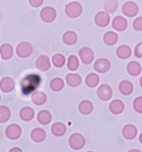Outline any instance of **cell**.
Masks as SVG:
<instances>
[{"mask_svg": "<svg viewBox=\"0 0 142 152\" xmlns=\"http://www.w3.org/2000/svg\"><path fill=\"white\" fill-rule=\"evenodd\" d=\"M41 83V77L37 74H31V75L26 76L25 78L22 81L20 85H22V90L24 94H29L33 91L38 89V86Z\"/></svg>", "mask_w": 142, "mask_h": 152, "instance_id": "1", "label": "cell"}, {"mask_svg": "<svg viewBox=\"0 0 142 152\" xmlns=\"http://www.w3.org/2000/svg\"><path fill=\"white\" fill-rule=\"evenodd\" d=\"M82 5L78 2V1H73V2H70L68 5H66L65 7V13L68 17L71 18H76L78 17L81 14H82Z\"/></svg>", "mask_w": 142, "mask_h": 152, "instance_id": "2", "label": "cell"}, {"mask_svg": "<svg viewBox=\"0 0 142 152\" xmlns=\"http://www.w3.org/2000/svg\"><path fill=\"white\" fill-rule=\"evenodd\" d=\"M40 17L45 23H51L57 17V12L53 7H45L40 13Z\"/></svg>", "mask_w": 142, "mask_h": 152, "instance_id": "3", "label": "cell"}, {"mask_svg": "<svg viewBox=\"0 0 142 152\" xmlns=\"http://www.w3.org/2000/svg\"><path fill=\"white\" fill-rule=\"evenodd\" d=\"M68 143H70L72 149L80 150V149H82L85 145V140H84V136L82 134L75 133L73 134V135H71V137L68 140Z\"/></svg>", "mask_w": 142, "mask_h": 152, "instance_id": "4", "label": "cell"}, {"mask_svg": "<svg viewBox=\"0 0 142 152\" xmlns=\"http://www.w3.org/2000/svg\"><path fill=\"white\" fill-rule=\"evenodd\" d=\"M78 56H80V59L81 61L85 65H89L93 61V58H94V53H93V50L90 49L89 47H84L82 49H80L78 51Z\"/></svg>", "mask_w": 142, "mask_h": 152, "instance_id": "5", "label": "cell"}, {"mask_svg": "<svg viewBox=\"0 0 142 152\" xmlns=\"http://www.w3.org/2000/svg\"><path fill=\"white\" fill-rule=\"evenodd\" d=\"M122 10H123V14L125 16H127V17H134L139 13V6L136 5L135 2H133V1H127V2H125L123 5Z\"/></svg>", "mask_w": 142, "mask_h": 152, "instance_id": "6", "label": "cell"}, {"mask_svg": "<svg viewBox=\"0 0 142 152\" xmlns=\"http://www.w3.org/2000/svg\"><path fill=\"white\" fill-rule=\"evenodd\" d=\"M33 51L32 45L29 42H20L16 48V52L20 58H27Z\"/></svg>", "mask_w": 142, "mask_h": 152, "instance_id": "7", "label": "cell"}, {"mask_svg": "<svg viewBox=\"0 0 142 152\" xmlns=\"http://www.w3.org/2000/svg\"><path fill=\"white\" fill-rule=\"evenodd\" d=\"M50 65H51V61H50L49 57L45 56V55H41L35 60V67L39 70H42V72H45V70L49 69Z\"/></svg>", "mask_w": 142, "mask_h": 152, "instance_id": "8", "label": "cell"}, {"mask_svg": "<svg viewBox=\"0 0 142 152\" xmlns=\"http://www.w3.org/2000/svg\"><path fill=\"white\" fill-rule=\"evenodd\" d=\"M97 94L101 100L107 101V100H109L110 98H111V95H113V90H111V88L108 84H101L99 86V89H98Z\"/></svg>", "mask_w": 142, "mask_h": 152, "instance_id": "9", "label": "cell"}, {"mask_svg": "<svg viewBox=\"0 0 142 152\" xmlns=\"http://www.w3.org/2000/svg\"><path fill=\"white\" fill-rule=\"evenodd\" d=\"M94 23L100 27H105L110 23V16L107 12H99L94 16Z\"/></svg>", "mask_w": 142, "mask_h": 152, "instance_id": "10", "label": "cell"}, {"mask_svg": "<svg viewBox=\"0 0 142 152\" xmlns=\"http://www.w3.org/2000/svg\"><path fill=\"white\" fill-rule=\"evenodd\" d=\"M22 134V128L16 124H12L6 128V135L8 139L17 140Z\"/></svg>", "mask_w": 142, "mask_h": 152, "instance_id": "11", "label": "cell"}, {"mask_svg": "<svg viewBox=\"0 0 142 152\" xmlns=\"http://www.w3.org/2000/svg\"><path fill=\"white\" fill-rule=\"evenodd\" d=\"M94 69L98 73H107L110 69V63L106 58H100L94 63Z\"/></svg>", "mask_w": 142, "mask_h": 152, "instance_id": "12", "label": "cell"}, {"mask_svg": "<svg viewBox=\"0 0 142 152\" xmlns=\"http://www.w3.org/2000/svg\"><path fill=\"white\" fill-rule=\"evenodd\" d=\"M113 27L118 32H123L126 30L127 27V20L124 18L123 16H116L113 19Z\"/></svg>", "mask_w": 142, "mask_h": 152, "instance_id": "13", "label": "cell"}, {"mask_svg": "<svg viewBox=\"0 0 142 152\" xmlns=\"http://www.w3.org/2000/svg\"><path fill=\"white\" fill-rule=\"evenodd\" d=\"M123 136L127 140H133L138 135V129L134 125L132 124H127L123 127Z\"/></svg>", "mask_w": 142, "mask_h": 152, "instance_id": "14", "label": "cell"}, {"mask_svg": "<svg viewBox=\"0 0 142 152\" xmlns=\"http://www.w3.org/2000/svg\"><path fill=\"white\" fill-rule=\"evenodd\" d=\"M14 55V48L9 43H4V45L0 47V56L2 59L8 60L13 57Z\"/></svg>", "mask_w": 142, "mask_h": 152, "instance_id": "15", "label": "cell"}, {"mask_svg": "<svg viewBox=\"0 0 142 152\" xmlns=\"http://www.w3.org/2000/svg\"><path fill=\"white\" fill-rule=\"evenodd\" d=\"M15 86V82L10 77H4L0 81V89L4 92H12Z\"/></svg>", "mask_w": 142, "mask_h": 152, "instance_id": "16", "label": "cell"}, {"mask_svg": "<svg viewBox=\"0 0 142 152\" xmlns=\"http://www.w3.org/2000/svg\"><path fill=\"white\" fill-rule=\"evenodd\" d=\"M82 82V78L81 76L76 74V73H71V74H67L66 75V83L72 86V88H76Z\"/></svg>", "mask_w": 142, "mask_h": 152, "instance_id": "17", "label": "cell"}, {"mask_svg": "<svg viewBox=\"0 0 142 152\" xmlns=\"http://www.w3.org/2000/svg\"><path fill=\"white\" fill-rule=\"evenodd\" d=\"M31 99H32V101L34 104L42 106V104H45V101H47V95H45V93L42 92V91H35L32 94V96H31Z\"/></svg>", "mask_w": 142, "mask_h": 152, "instance_id": "18", "label": "cell"}, {"mask_svg": "<svg viewBox=\"0 0 142 152\" xmlns=\"http://www.w3.org/2000/svg\"><path fill=\"white\" fill-rule=\"evenodd\" d=\"M63 41H64L65 45H73L74 43H76V41H78V34L73 31L65 32L64 35H63Z\"/></svg>", "mask_w": 142, "mask_h": 152, "instance_id": "19", "label": "cell"}, {"mask_svg": "<svg viewBox=\"0 0 142 152\" xmlns=\"http://www.w3.org/2000/svg\"><path fill=\"white\" fill-rule=\"evenodd\" d=\"M119 92L124 95H130L133 92V84L130 81H122L118 85Z\"/></svg>", "mask_w": 142, "mask_h": 152, "instance_id": "20", "label": "cell"}, {"mask_svg": "<svg viewBox=\"0 0 142 152\" xmlns=\"http://www.w3.org/2000/svg\"><path fill=\"white\" fill-rule=\"evenodd\" d=\"M78 110L82 115H90L93 111V104L89 100H83L78 106Z\"/></svg>", "mask_w": 142, "mask_h": 152, "instance_id": "21", "label": "cell"}, {"mask_svg": "<svg viewBox=\"0 0 142 152\" xmlns=\"http://www.w3.org/2000/svg\"><path fill=\"white\" fill-rule=\"evenodd\" d=\"M109 110L114 115H119L124 110V103L121 100H113L109 104Z\"/></svg>", "mask_w": 142, "mask_h": 152, "instance_id": "22", "label": "cell"}, {"mask_svg": "<svg viewBox=\"0 0 142 152\" xmlns=\"http://www.w3.org/2000/svg\"><path fill=\"white\" fill-rule=\"evenodd\" d=\"M31 139H32L34 142H38V143L45 141V129H42V128H34L32 132H31Z\"/></svg>", "mask_w": 142, "mask_h": 152, "instance_id": "23", "label": "cell"}, {"mask_svg": "<svg viewBox=\"0 0 142 152\" xmlns=\"http://www.w3.org/2000/svg\"><path fill=\"white\" fill-rule=\"evenodd\" d=\"M116 53L118 58H121V59H127L132 55V50H131V48H130L129 45H124L117 48Z\"/></svg>", "mask_w": 142, "mask_h": 152, "instance_id": "24", "label": "cell"}, {"mask_svg": "<svg viewBox=\"0 0 142 152\" xmlns=\"http://www.w3.org/2000/svg\"><path fill=\"white\" fill-rule=\"evenodd\" d=\"M20 116L23 121H32L33 117H34V110L30 107H23L20 111Z\"/></svg>", "mask_w": 142, "mask_h": 152, "instance_id": "25", "label": "cell"}, {"mask_svg": "<svg viewBox=\"0 0 142 152\" xmlns=\"http://www.w3.org/2000/svg\"><path fill=\"white\" fill-rule=\"evenodd\" d=\"M117 40H118V35L113 31L106 32L103 35V42L107 45H114L117 42Z\"/></svg>", "mask_w": 142, "mask_h": 152, "instance_id": "26", "label": "cell"}, {"mask_svg": "<svg viewBox=\"0 0 142 152\" xmlns=\"http://www.w3.org/2000/svg\"><path fill=\"white\" fill-rule=\"evenodd\" d=\"M126 69H127V73H129L130 75L138 76L141 73V65L138 63V61H131L127 65Z\"/></svg>", "mask_w": 142, "mask_h": 152, "instance_id": "27", "label": "cell"}, {"mask_svg": "<svg viewBox=\"0 0 142 152\" xmlns=\"http://www.w3.org/2000/svg\"><path fill=\"white\" fill-rule=\"evenodd\" d=\"M37 117H38V121H39L40 124H42V125L49 124L52 118L51 114L48 110H41V111H39V114H38Z\"/></svg>", "mask_w": 142, "mask_h": 152, "instance_id": "28", "label": "cell"}, {"mask_svg": "<svg viewBox=\"0 0 142 152\" xmlns=\"http://www.w3.org/2000/svg\"><path fill=\"white\" fill-rule=\"evenodd\" d=\"M51 132L56 136H63L66 133V125L63 123H55L51 126Z\"/></svg>", "mask_w": 142, "mask_h": 152, "instance_id": "29", "label": "cell"}, {"mask_svg": "<svg viewBox=\"0 0 142 152\" xmlns=\"http://www.w3.org/2000/svg\"><path fill=\"white\" fill-rule=\"evenodd\" d=\"M99 81H100L99 76L97 74H94V73H91V74H89L85 77V83H86V85L89 88H96L99 84Z\"/></svg>", "mask_w": 142, "mask_h": 152, "instance_id": "30", "label": "cell"}, {"mask_svg": "<svg viewBox=\"0 0 142 152\" xmlns=\"http://www.w3.org/2000/svg\"><path fill=\"white\" fill-rule=\"evenodd\" d=\"M64 85H65V83L61 78L55 77V78H52L51 82H50V89H51L52 91L58 92V91H61V90L64 89Z\"/></svg>", "mask_w": 142, "mask_h": 152, "instance_id": "31", "label": "cell"}, {"mask_svg": "<svg viewBox=\"0 0 142 152\" xmlns=\"http://www.w3.org/2000/svg\"><path fill=\"white\" fill-rule=\"evenodd\" d=\"M10 109L6 106H0V123H6L10 118Z\"/></svg>", "mask_w": 142, "mask_h": 152, "instance_id": "32", "label": "cell"}, {"mask_svg": "<svg viewBox=\"0 0 142 152\" xmlns=\"http://www.w3.org/2000/svg\"><path fill=\"white\" fill-rule=\"evenodd\" d=\"M80 66V61L76 56H70L67 59V67L70 70H76Z\"/></svg>", "mask_w": 142, "mask_h": 152, "instance_id": "33", "label": "cell"}, {"mask_svg": "<svg viewBox=\"0 0 142 152\" xmlns=\"http://www.w3.org/2000/svg\"><path fill=\"white\" fill-rule=\"evenodd\" d=\"M118 7L117 0H105V9L107 13H114Z\"/></svg>", "mask_w": 142, "mask_h": 152, "instance_id": "34", "label": "cell"}, {"mask_svg": "<svg viewBox=\"0 0 142 152\" xmlns=\"http://www.w3.org/2000/svg\"><path fill=\"white\" fill-rule=\"evenodd\" d=\"M65 63H66V59H65L64 55H61V53H57L52 57V64L56 67H63Z\"/></svg>", "mask_w": 142, "mask_h": 152, "instance_id": "35", "label": "cell"}, {"mask_svg": "<svg viewBox=\"0 0 142 152\" xmlns=\"http://www.w3.org/2000/svg\"><path fill=\"white\" fill-rule=\"evenodd\" d=\"M133 108L136 113L142 114V96H138L133 102Z\"/></svg>", "mask_w": 142, "mask_h": 152, "instance_id": "36", "label": "cell"}, {"mask_svg": "<svg viewBox=\"0 0 142 152\" xmlns=\"http://www.w3.org/2000/svg\"><path fill=\"white\" fill-rule=\"evenodd\" d=\"M133 27L136 31H142V17H138L133 22Z\"/></svg>", "mask_w": 142, "mask_h": 152, "instance_id": "37", "label": "cell"}, {"mask_svg": "<svg viewBox=\"0 0 142 152\" xmlns=\"http://www.w3.org/2000/svg\"><path fill=\"white\" fill-rule=\"evenodd\" d=\"M134 55L139 58L142 57V42L141 43H139V45L135 47V49H134Z\"/></svg>", "mask_w": 142, "mask_h": 152, "instance_id": "38", "label": "cell"}, {"mask_svg": "<svg viewBox=\"0 0 142 152\" xmlns=\"http://www.w3.org/2000/svg\"><path fill=\"white\" fill-rule=\"evenodd\" d=\"M29 2L32 7H40L43 4V0H29Z\"/></svg>", "mask_w": 142, "mask_h": 152, "instance_id": "39", "label": "cell"}, {"mask_svg": "<svg viewBox=\"0 0 142 152\" xmlns=\"http://www.w3.org/2000/svg\"><path fill=\"white\" fill-rule=\"evenodd\" d=\"M9 152H23V151H22V149H20V148H13V149L9 150Z\"/></svg>", "mask_w": 142, "mask_h": 152, "instance_id": "40", "label": "cell"}, {"mask_svg": "<svg viewBox=\"0 0 142 152\" xmlns=\"http://www.w3.org/2000/svg\"><path fill=\"white\" fill-rule=\"evenodd\" d=\"M127 152H141L140 150H136V149H132V150H130V151Z\"/></svg>", "mask_w": 142, "mask_h": 152, "instance_id": "41", "label": "cell"}, {"mask_svg": "<svg viewBox=\"0 0 142 152\" xmlns=\"http://www.w3.org/2000/svg\"><path fill=\"white\" fill-rule=\"evenodd\" d=\"M139 140H140V142L142 143V133L140 134V136H139Z\"/></svg>", "mask_w": 142, "mask_h": 152, "instance_id": "42", "label": "cell"}, {"mask_svg": "<svg viewBox=\"0 0 142 152\" xmlns=\"http://www.w3.org/2000/svg\"><path fill=\"white\" fill-rule=\"evenodd\" d=\"M140 85H141V88H142V76H141V78H140Z\"/></svg>", "mask_w": 142, "mask_h": 152, "instance_id": "43", "label": "cell"}, {"mask_svg": "<svg viewBox=\"0 0 142 152\" xmlns=\"http://www.w3.org/2000/svg\"><path fill=\"white\" fill-rule=\"evenodd\" d=\"M0 100H1V96H0Z\"/></svg>", "mask_w": 142, "mask_h": 152, "instance_id": "44", "label": "cell"}, {"mask_svg": "<svg viewBox=\"0 0 142 152\" xmlns=\"http://www.w3.org/2000/svg\"><path fill=\"white\" fill-rule=\"evenodd\" d=\"M89 152H93V151H89Z\"/></svg>", "mask_w": 142, "mask_h": 152, "instance_id": "45", "label": "cell"}]
</instances>
